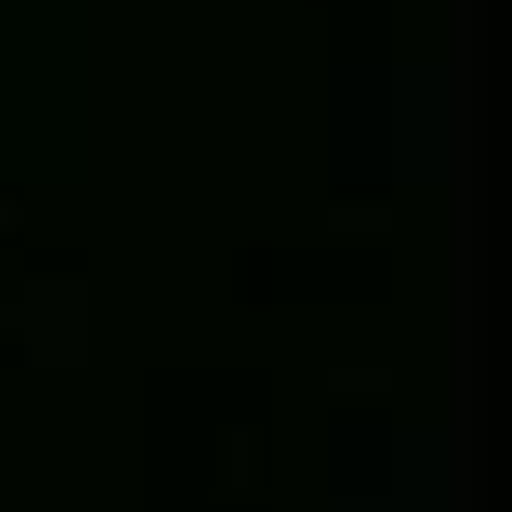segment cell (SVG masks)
I'll use <instances>...</instances> for the list:
<instances>
[{"label": "cell", "instance_id": "obj_1", "mask_svg": "<svg viewBox=\"0 0 512 512\" xmlns=\"http://www.w3.org/2000/svg\"><path fill=\"white\" fill-rule=\"evenodd\" d=\"M8 224H16V200H0V232H8Z\"/></svg>", "mask_w": 512, "mask_h": 512}]
</instances>
